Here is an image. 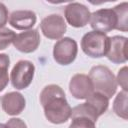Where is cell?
Listing matches in <instances>:
<instances>
[{"mask_svg": "<svg viewBox=\"0 0 128 128\" xmlns=\"http://www.w3.org/2000/svg\"><path fill=\"white\" fill-rule=\"evenodd\" d=\"M40 103L45 117L50 123L63 124L71 117L72 108L63 89L56 84H50L43 88L40 93Z\"/></svg>", "mask_w": 128, "mask_h": 128, "instance_id": "1", "label": "cell"}, {"mask_svg": "<svg viewBox=\"0 0 128 128\" xmlns=\"http://www.w3.org/2000/svg\"><path fill=\"white\" fill-rule=\"evenodd\" d=\"M88 77L93 85L94 92H98L110 99L117 90V82L113 72L104 65L93 66Z\"/></svg>", "mask_w": 128, "mask_h": 128, "instance_id": "2", "label": "cell"}, {"mask_svg": "<svg viewBox=\"0 0 128 128\" xmlns=\"http://www.w3.org/2000/svg\"><path fill=\"white\" fill-rule=\"evenodd\" d=\"M109 47V37L97 31H90L84 34L81 40L83 52L92 58H101L107 54Z\"/></svg>", "mask_w": 128, "mask_h": 128, "instance_id": "3", "label": "cell"}, {"mask_svg": "<svg viewBox=\"0 0 128 128\" xmlns=\"http://www.w3.org/2000/svg\"><path fill=\"white\" fill-rule=\"evenodd\" d=\"M35 66L29 60H19L12 68L10 81L14 88L22 90L27 88L34 77Z\"/></svg>", "mask_w": 128, "mask_h": 128, "instance_id": "4", "label": "cell"}, {"mask_svg": "<svg viewBox=\"0 0 128 128\" xmlns=\"http://www.w3.org/2000/svg\"><path fill=\"white\" fill-rule=\"evenodd\" d=\"M77 53V42L70 37L59 39L53 47V58L60 65H69L74 62Z\"/></svg>", "mask_w": 128, "mask_h": 128, "instance_id": "5", "label": "cell"}, {"mask_svg": "<svg viewBox=\"0 0 128 128\" xmlns=\"http://www.w3.org/2000/svg\"><path fill=\"white\" fill-rule=\"evenodd\" d=\"M90 25L94 31L108 33L117 26V16L112 8H102L93 12L90 16Z\"/></svg>", "mask_w": 128, "mask_h": 128, "instance_id": "6", "label": "cell"}, {"mask_svg": "<svg viewBox=\"0 0 128 128\" xmlns=\"http://www.w3.org/2000/svg\"><path fill=\"white\" fill-rule=\"evenodd\" d=\"M40 27L43 35L51 40L61 39L67 30L64 18L59 14H50L43 18Z\"/></svg>", "mask_w": 128, "mask_h": 128, "instance_id": "7", "label": "cell"}, {"mask_svg": "<svg viewBox=\"0 0 128 128\" xmlns=\"http://www.w3.org/2000/svg\"><path fill=\"white\" fill-rule=\"evenodd\" d=\"M64 16L69 25L75 28H81L88 24L91 13L85 5L78 2H72L65 7Z\"/></svg>", "mask_w": 128, "mask_h": 128, "instance_id": "8", "label": "cell"}, {"mask_svg": "<svg viewBox=\"0 0 128 128\" xmlns=\"http://www.w3.org/2000/svg\"><path fill=\"white\" fill-rule=\"evenodd\" d=\"M40 34L37 29H30L21 32L15 36L13 41L14 47L22 53H32L40 45Z\"/></svg>", "mask_w": 128, "mask_h": 128, "instance_id": "9", "label": "cell"}, {"mask_svg": "<svg viewBox=\"0 0 128 128\" xmlns=\"http://www.w3.org/2000/svg\"><path fill=\"white\" fill-rule=\"evenodd\" d=\"M69 91L76 99H87L93 92V85L88 75L75 74L69 82Z\"/></svg>", "mask_w": 128, "mask_h": 128, "instance_id": "10", "label": "cell"}, {"mask_svg": "<svg viewBox=\"0 0 128 128\" xmlns=\"http://www.w3.org/2000/svg\"><path fill=\"white\" fill-rule=\"evenodd\" d=\"M127 38L124 36H113L109 37V47L107 51V58L115 64L125 63L127 61L126 53Z\"/></svg>", "mask_w": 128, "mask_h": 128, "instance_id": "11", "label": "cell"}, {"mask_svg": "<svg viewBox=\"0 0 128 128\" xmlns=\"http://www.w3.org/2000/svg\"><path fill=\"white\" fill-rule=\"evenodd\" d=\"M1 106L6 114L16 116L25 109L26 100L19 92H8L1 97Z\"/></svg>", "mask_w": 128, "mask_h": 128, "instance_id": "12", "label": "cell"}, {"mask_svg": "<svg viewBox=\"0 0 128 128\" xmlns=\"http://www.w3.org/2000/svg\"><path fill=\"white\" fill-rule=\"evenodd\" d=\"M9 24L17 30H30L36 23L37 16L32 10H16L9 16Z\"/></svg>", "mask_w": 128, "mask_h": 128, "instance_id": "13", "label": "cell"}, {"mask_svg": "<svg viewBox=\"0 0 128 128\" xmlns=\"http://www.w3.org/2000/svg\"><path fill=\"white\" fill-rule=\"evenodd\" d=\"M117 16V26L116 29L126 32L127 31V25H128V3L127 2H123L120 3L118 5H116L115 7L112 8Z\"/></svg>", "mask_w": 128, "mask_h": 128, "instance_id": "14", "label": "cell"}, {"mask_svg": "<svg viewBox=\"0 0 128 128\" xmlns=\"http://www.w3.org/2000/svg\"><path fill=\"white\" fill-rule=\"evenodd\" d=\"M127 91H121L117 94L113 102V111L120 118L127 120Z\"/></svg>", "mask_w": 128, "mask_h": 128, "instance_id": "15", "label": "cell"}, {"mask_svg": "<svg viewBox=\"0 0 128 128\" xmlns=\"http://www.w3.org/2000/svg\"><path fill=\"white\" fill-rule=\"evenodd\" d=\"M10 65V58L7 54L1 53L0 54V92H2L8 82H9V77H8V68Z\"/></svg>", "mask_w": 128, "mask_h": 128, "instance_id": "16", "label": "cell"}, {"mask_svg": "<svg viewBox=\"0 0 128 128\" xmlns=\"http://www.w3.org/2000/svg\"><path fill=\"white\" fill-rule=\"evenodd\" d=\"M72 122L69 128H96L95 123L88 117L85 116H72Z\"/></svg>", "mask_w": 128, "mask_h": 128, "instance_id": "17", "label": "cell"}, {"mask_svg": "<svg viewBox=\"0 0 128 128\" xmlns=\"http://www.w3.org/2000/svg\"><path fill=\"white\" fill-rule=\"evenodd\" d=\"M15 32L8 28L0 29V50L6 49L15 39Z\"/></svg>", "mask_w": 128, "mask_h": 128, "instance_id": "18", "label": "cell"}, {"mask_svg": "<svg viewBox=\"0 0 128 128\" xmlns=\"http://www.w3.org/2000/svg\"><path fill=\"white\" fill-rule=\"evenodd\" d=\"M116 82L122 87L123 91H127V67L126 66H124L118 71Z\"/></svg>", "mask_w": 128, "mask_h": 128, "instance_id": "19", "label": "cell"}, {"mask_svg": "<svg viewBox=\"0 0 128 128\" xmlns=\"http://www.w3.org/2000/svg\"><path fill=\"white\" fill-rule=\"evenodd\" d=\"M7 128H27L26 123L20 118H11L6 122Z\"/></svg>", "mask_w": 128, "mask_h": 128, "instance_id": "20", "label": "cell"}, {"mask_svg": "<svg viewBox=\"0 0 128 128\" xmlns=\"http://www.w3.org/2000/svg\"><path fill=\"white\" fill-rule=\"evenodd\" d=\"M8 9L2 2H0V29L6 25L8 21Z\"/></svg>", "mask_w": 128, "mask_h": 128, "instance_id": "21", "label": "cell"}, {"mask_svg": "<svg viewBox=\"0 0 128 128\" xmlns=\"http://www.w3.org/2000/svg\"><path fill=\"white\" fill-rule=\"evenodd\" d=\"M0 128H7V127H6V125H5V124L0 123Z\"/></svg>", "mask_w": 128, "mask_h": 128, "instance_id": "22", "label": "cell"}]
</instances>
